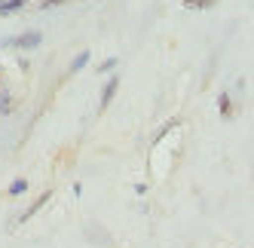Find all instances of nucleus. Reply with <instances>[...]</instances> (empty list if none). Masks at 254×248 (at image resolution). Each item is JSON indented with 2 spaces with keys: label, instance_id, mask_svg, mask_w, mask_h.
Listing matches in <instances>:
<instances>
[{
  "label": "nucleus",
  "instance_id": "nucleus-1",
  "mask_svg": "<svg viewBox=\"0 0 254 248\" xmlns=\"http://www.w3.org/2000/svg\"><path fill=\"white\" fill-rule=\"evenodd\" d=\"M43 43V34L40 31H25V34H19V37H9V40H3L0 46H6V49H25V52H31V49H37Z\"/></svg>",
  "mask_w": 254,
  "mask_h": 248
},
{
  "label": "nucleus",
  "instance_id": "nucleus-2",
  "mask_svg": "<svg viewBox=\"0 0 254 248\" xmlns=\"http://www.w3.org/2000/svg\"><path fill=\"white\" fill-rule=\"evenodd\" d=\"M117 89H120V77H117V74H111V77H107V83H104V89H101V101H98V111L111 108V101H114Z\"/></svg>",
  "mask_w": 254,
  "mask_h": 248
},
{
  "label": "nucleus",
  "instance_id": "nucleus-3",
  "mask_svg": "<svg viewBox=\"0 0 254 248\" xmlns=\"http://www.w3.org/2000/svg\"><path fill=\"white\" fill-rule=\"evenodd\" d=\"M46 202H49V190H46V193H40V196H37V199H34V202L28 205V211H22V218H19V224H25V221H31V218H34V215H37V211H40V208H43Z\"/></svg>",
  "mask_w": 254,
  "mask_h": 248
},
{
  "label": "nucleus",
  "instance_id": "nucleus-4",
  "mask_svg": "<svg viewBox=\"0 0 254 248\" xmlns=\"http://www.w3.org/2000/svg\"><path fill=\"white\" fill-rule=\"evenodd\" d=\"M89 62H92V52H89V49L77 52V56H74V62H70V74H80V70H83Z\"/></svg>",
  "mask_w": 254,
  "mask_h": 248
},
{
  "label": "nucleus",
  "instance_id": "nucleus-5",
  "mask_svg": "<svg viewBox=\"0 0 254 248\" xmlns=\"http://www.w3.org/2000/svg\"><path fill=\"white\" fill-rule=\"evenodd\" d=\"M217 111H221L224 120L233 117V98H230V92H221V95H217Z\"/></svg>",
  "mask_w": 254,
  "mask_h": 248
},
{
  "label": "nucleus",
  "instance_id": "nucleus-6",
  "mask_svg": "<svg viewBox=\"0 0 254 248\" xmlns=\"http://www.w3.org/2000/svg\"><path fill=\"white\" fill-rule=\"evenodd\" d=\"M25 3H31V0H9V3L0 6V15H12V12H19Z\"/></svg>",
  "mask_w": 254,
  "mask_h": 248
},
{
  "label": "nucleus",
  "instance_id": "nucleus-7",
  "mask_svg": "<svg viewBox=\"0 0 254 248\" xmlns=\"http://www.w3.org/2000/svg\"><path fill=\"white\" fill-rule=\"evenodd\" d=\"M25 190H28V181H25V178H15V181L6 187V193H9V196H22Z\"/></svg>",
  "mask_w": 254,
  "mask_h": 248
},
{
  "label": "nucleus",
  "instance_id": "nucleus-8",
  "mask_svg": "<svg viewBox=\"0 0 254 248\" xmlns=\"http://www.w3.org/2000/svg\"><path fill=\"white\" fill-rule=\"evenodd\" d=\"M178 126H181V120H178V117H172V120H169V123H166V126H162V129H159V132H156V141H162V138H166V135H169V132H175V129H178Z\"/></svg>",
  "mask_w": 254,
  "mask_h": 248
},
{
  "label": "nucleus",
  "instance_id": "nucleus-9",
  "mask_svg": "<svg viewBox=\"0 0 254 248\" xmlns=\"http://www.w3.org/2000/svg\"><path fill=\"white\" fill-rule=\"evenodd\" d=\"M120 64V59L117 56H111V59H104L101 64H98V74H114V67Z\"/></svg>",
  "mask_w": 254,
  "mask_h": 248
},
{
  "label": "nucleus",
  "instance_id": "nucleus-10",
  "mask_svg": "<svg viewBox=\"0 0 254 248\" xmlns=\"http://www.w3.org/2000/svg\"><path fill=\"white\" fill-rule=\"evenodd\" d=\"M12 111V98H9V92H3V89H0V114H9Z\"/></svg>",
  "mask_w": 254,
  "mask_h": 248
},
{
  "label": "nucleus",
  "instance_id": "nucleus-11",
  "mask_svg": "<svg viewBox=\"0 0 254 248\" xmlns=\"http://www.w3.org/2000/svg\"><path fill=\"white\" fill-rule=\"evenodd\" d=\"M211 3H214V0H187V9H205Z\"/></svg>",
  "mask_w": 254,
  "mask_h": 248
},
{
  "label": "nucleus",
  "instance_id": "nucleus-12",
  "mask_svg": "<svg viewBox=\"0 0 254 248\" xmlns=\"http://www.w3.org/2000/svg\"><path fill=\"white\" fill-rule=\"evenodd\" d=\"M59 3H64V0H40V6H43V9H49V6H59Z\"/></svg>",
  "mask_w": 254,
  "mask_h": 248
},
{
  "label": "nucleus",
  "instance_id": "nucleus-13",
  "mask_svg": "<svg viewBox=\"0 0 254 248\" xmlns=\"http://www.w3.org/2000/svg\"><path fill=\"white\" fill-rule=\"evenodd\" d=\"M135 193H138V196H144V193H147V184H141V181H138V184H135Z\"/></svg>",
  "mask_w": 254,
  "mask_h": 248
},
{
  "label": "nucleus",
  "instance_id": "nucleus-14",
  "mask_svg": "<svg viewBox=\"0 0 254 248\" xmlns=\"http://www.w3.org/2000/svg\"><path fill=\"white\" fill-rule=\"evenodd\" d=\"M3 3H9V0H0V6H3Z\"/></svg>",
  "mask_w": 254,
  "mask_h": 248
}]
</instances>
